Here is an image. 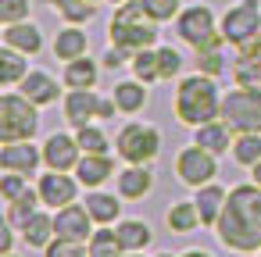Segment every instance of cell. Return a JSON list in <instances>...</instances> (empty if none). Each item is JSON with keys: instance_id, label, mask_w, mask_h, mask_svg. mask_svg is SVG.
<instances>
[{"instance_id": "6da1fadb", "label": "cell", "mask_w": 261, "mask_h": 257, "mask_svg": "<svg viewBox=\"0 0 261 257\" xmlns=\"http://www.w3.org/2000/svg\"><path fill=\"white\" fill-rule=\"evenodd\" d=\"M215 236L232 253L261 250V186L257 182H243V186L229 189V200L215 225Z\"/></svg>"}, {"instance_id": "7a4b0ae2", "label": "cell", "mask_w": 261, "mask_h": 257, "mask_svg": "<svg viewBox=\"0 0 261 257\" xmlns=\"http://www.w3.org/2000/svg\"><path fill=\"white\" fill-rule=\"evenodd\" d=\"M172 107H175V118L182 125H190V129L222 118V90H218V79H211L204 72H193V75L179 79L175 97H172Z\"/></svg>"}, {"instance_id": "3957f363", "label": "cell", "mask_w": 261, "mask_h": 257, "mask_svg": "<svg viewBox=\"0 0 261 257\" xmlns=\"http://www.w3.org/2000/svg\"><path fill=\"white\" fill-rule=\"evenodd\" d=\"M158 25L143 8L140 0H125V4L115 8L111 22H108V43L111 47H122L129 54L136 50H147V47H158Z\"/></svg>"}, {"instance_id": "277c9868", "label": "cell", "mask_w": 261, "mask_h": 257, "mask_svg": "<svg viewBox=\"0 0 261 257\" xmlns=\"http://www.w3.org/2000/svg\"><path fill=\"white\" fill-rule=\"evenodd\" d=\"M40 129V107L25 93H4L0 97V143L33 139Z\"/></svg>"}, {"instance_id": "5b68a950", "label": "cell", "mask_w": 261, "mask_h": 257, "mask_svg": "<svg viewBox=\"0 0 261 257\" xmlns=\"http://www.w3.org/2000/svg\"><path fill=\"white\" fill-rule=\"evenodd\" d=\"M115 154L125 164H150L161 154V132L147 122H129L115 136Z\"/></svg>"}, {"instance_id": "8992f818", "label": "cell", "mask_w": 261, "mask_h": 257, "mask_svg": "<svg viewBox=\"0 0 261 257\" xmlns=\"http://www.w3.org/2000/svg\"><path fill=\"white\" fill-rule=\"evenodd\" d=\"M175 36H179L182 43H190L193 50H204V47L225 40L222 29H218V22H215V11H211L207 4H190V8H182V11L175 15Z\"/></svg>"}, {"instance_id": "52a82bcc", "label": "cell", "mask_w": 261, "mask_h": 257, "mask_svg": "<svg viewBox=\"0 0 261 257\" xmlns=\"http://www.w3.org/2000/svg\"><path fill=\"white\" fill-rule=\"evenodd\" d=\"M222 122L232 132H261V90L236 86L222 97Z\"/></svg>"}, {"instance_id": "ba28073f", "label": "cell", "mask_w": 261, "mask_h": 257, "mask_svg": "<svg viewBox=\"0 0 261 257\" xmlns=\"http://www.w3.org/2000/svg\"><path fill=\"white\" fill-rule=\"evenodd\" d=\"M222 36L229 47H243L257 29H261V0H236L222 15Z\"/></svg>"}, {"instance_id": "9c48e42d", "label": "cell", "mask_w": 261, "mask_h": 257, "mask_svg": "<svg viewBox=\"0 0 261 257\" xmlns=\"http://www.w3.org/2000/svg\"><path fill=\"white\" fill-rule=\"evenodd\" d=\"M175 175H179V182L190 186V189H197V186H204V182H215V175H218V157H215L211 150H204L200 143L182 147L179 157H175Z\"/></svg>"}, {"instance_id": "30bf717a", "label": "cell", "mask_w": 261, "mask_h": 257, "mask_svg": "<svg viewBox=\"0 0 261 257\" xmlns=\"http://www.w3.org/2000/svg\"><path fill=\"white\" fill-rule=\"evenodd\" d=\"M75 172H54V168H47V175H40V182H36V189H40V196H43V207H50V211H58V207H68V204H75V193H79V179H72Z\"/></svg>"}, {"instance_id": "8fae6325", "label": "cell", "mask_w": 261, "mask_h": 257, "mask_svg": "<svg viewBox=\"0 0 261 257\" xmlns=\"http://www.w3.org/2000/svg\"><path fill=\"white\" fill-rule=\"evenodd\" d=\"M93 214L86 204H68V207H58L54 211V229L61 239H75V243H90V236L97 232L93 229Z\"/></svg>"}, {"instance_id": "7c38bea8", "label": "cell", "mask_w": 261, "mask_h": 257, "mask_svg": "<svg viewBox=\"0 0 261 257\" xmlns=\"http://www.w3.org/2000/svg\"><path fill=\"white\" fill-rule=\"evenodd\" d=\"M79 157H83V147H79L75 136H68V132H50V136L43 139V164H47V168H54V172H75Z\"/></svg>"}, {"instance_id": "4fadbf2b", "label": "cell", "mask_w": 261, "mask_h": 257, "mask_svg": "<svg viewBox=\"0 0 261 257\" xmlns=\"http://www.w3.org/2000/svg\"><path fill=\"white\" fill-rule=\"evenodd\" d=\"M43 164V147H33V139H15V143H0V168L4 172H22L36 175Z\"/></svg>"}, {"instance_id": "5bb4252c", "label": "cell", "mask_w": 261, "mask_h": 257, "mask_svg": "<svg viewBox=\"0 0 261 257\" xmlns=\"http://www.w3.org/2000/svg\"><path fill=\"white\" fill-rule=\"evenodd\" d=\"M115 186H118L122 200H143L154 189V172H150V164H125L115 175Z\"/></svg>"}, {"instance_id": "9a60e30c", "label": "cell", "mask_w": 261, "mask_h": 257, "mask_svg": "<svg viewBox=\"0 0 261 257\" xmlns=\"http://www.w3.org/2000/svg\"><path fill=\"white\" fill-rule=\"evenodd\" d=\"M115 161L111 154H83L79 164H75V179L86 186V189H100L108 179H115Z\"/></svg>"}, {"instance_id": "2e32d148", "label": "cell", "mask_w": 261, "mask_h": 257, "mask_svg": "<svg viewBox=\"0 0 261 257\" xmlns=\"http://www.w3.org/2000/svg\"><path fill=\"white\" fill-rule=\"evenodd\" d=\"M97 104H100L97 90H68L65 93V122L75 129L90 125L97 118Z\"/></svg>"}, {"instance_id": "e0dca14e", "label": "cell", "mask_w": 261, "mask_h": 257, "mask_svg": "<svg viewBox=\"0 0 261 257\" xmlns=\"http://www.w3.org/2000/svg\"><path fill=\"white\" fill-rule=\"evenodd\" d=\"M197 211H200V225L204 229H215L218 225V218H222V211H225V200H229V189H222L218 182H204V186H197Z\"/></svg>"}, {"instance_id": "ac0fdd59", "label": "cell", "mask_w": 261, "mask_h": 257, "mask_svg": "<svg viewBox=\"0 0 261 257\" xmlns=\"http://www.w3.org/2000/svg\"><path fill=\"white\" fill-rule=\"evenodd\" d=\"M232 139H236V132H232L222 118L204 122V125H197V129H193V143H200V147H204V150H211L215 157L229 154V150H232Z\"/></svg>"}, {"instance_id": "d6986e66", "label": "cell", "mask_w": 261, "mask_h": 257, "mask_svg": "<svg viewBox=\"0 0 261 257\" xmlns=\"http://www.w3.org/2000/svg\"><path fill=\"white\" fill-rule=\"evenodd\" d=\"M18 236H22V243H25V246H33V250H47V246L54 243V236H58L50 207H47V211L40 207V211H36V214L18 229Z\"/></svg>"}, {"instance_id": "ffe728a7", "label": "cell", "mask_w": 261, "mask_h": 257, "mask_svg": "<svg viewBox=\"0 0 261 257\" xmlns=\"http://www.w3.org/2000/svg\"><path fill=\"white\" fill-rule=\"evenodd\" d=\"M4 43L15 47V50H22V54H29V58H36L43 50V33L29 18L25 22H11V25H4Z\"/></svg>"}, {"instance_id": "44dd1931", "label": "cell", "mask_w": 261, "mask_h": 257, "mask_svg": "<svg viewBox=\"0 0 261 257\" xmlns=\"http://www.w3.org/2000/svg\"><path fill=\"white\" fill-rule=\"evenodd\" d=\"M18 90H22L36 107H50V104H58V97H61L58 79H54L50 72H29V75L18 82Z\"/></svg>"}, {"instance_id": "7402d4cb", "label": "cell", "mask_w": 261, "mask_h": 257, "mask_svg": "<svg viewBox=\"0 0 261 257\" xmlns=\"http://www.w3.org/2000/svg\"><path fill=\"white\" fill-rule=\"evenodd\" d=\"M97 79H100V68H97V61H90L86 54L75 58V61H65V72H61L65 90H93Z\"/></svg>"}, {"instance_id": "603a6c76", "label": "cell", "mask_w": 261, "mask_h": 257, "mask_svg": "<svg viewBox=\"0 0 261 257\" xmlns=\"http://www.w3.org/2000/svg\"><path fill=\"white\" fill-rule=\"evenodd\" d=\"M86 47H90V40H86V29L83 25H65L58 36H54V58L58 61H75V58H83L86 54Z\"/></svg>"}, {"instance_id": "cb8c5ba5", "label": "cell", "mask_w": 261, "mask_h": 257, "mask_svg": "<svg viewBox=\"0 0 261 257\" xmlns=\"http://www.w3.org/2000/svg\"><path fill=\"white\" fill-rule=\"evenodd\" d=\"M115 104H118V111L122 115H136V111H143L147 107V82H140L136 75L133 79H122V82H115Z\"/></svg>"}, {"instance_id": "d4e9b609", "label": "cell", "mask_w": 261, "mask_h": 257, "mask_svg": "<svg viewBox=\"0 0 261 257\" xmlns=\"http://www.w3.org/2000/svg\"><path fill=\"white\" fill-rule=\"evenodd\" d=\"M86 207H90V214H93L97 225H118L122 221V196H115V193L93 189L86 196Z\"/></svg>"}, {"instance_id": "484cf974", "label": "cell", "mask_w": 261, "mask_h": 257, "mask_svg": "<svg viewBox=\"0 0 261 257\" xmlns=\"http://www.w3.org/2000/svg\"><path fill=\"white\" fill-rule=\"evenodd\" d=\"M115 232H118V243H122L125 253H133V250H147L150 239H154L150 225L140 221V218H122V221L115 225Z\"/></svg>"}, {"instance_id": "4316f807", "label": "cell", "mask_w": 261, "mask_h": 257, "mask_svg": "<svg viewBox=\"0 0 261 257\" xmlns=\"http://www.w3.org/2000/svg\"><path fill=\"white\" fill-rule=\"evenodd\" d=\"M165 225L172 229V232H179V236H186V232H193L197 225H200V211H197V200H175L168 211H165Z\"/></svg>"}, {"instance_id": "83f0119b", "label": "cell", "mask_w": 261, "mask_h": 257, "mask_svg": "<svg viewBox=\"0 0 261 257\" xmlns=\"http://www.w3.org/2000/svg\"><path fill=\"white\" fill-rule=\"evenodd\" d=\"M25 58L29 54H22V50L4 43V50H0V82H4V86H18L29 75V61Z\"/></svg>"}, {"instance_id": "f1b7e54d", "label": "cell", "mask_w": 261, "mask_h": 257, "mask_svg": "<svg viewBox=\"0 0 261 257\" xmlns=\"http://www.w3.org/2000/svg\"><path fill=\"white\" fill-rule=\"evenodd\" d=\"M197 72H204V75H211V79H222V75H229V58H225V40H218V43H211V47H204V50H197Z\"/></svg>"}, {"instance_id": "f546056e", "label": "cell", "mask_w": 261, "mask_h": 257, "mask_svg": "<svg viewBox=\"0 0 261 257\" xmlns=\"http://www.w3.org/2000/svg\"><path fill=\"white\" fill-rule=\"evenodd\" d=\"M40 207H43V196H40V189H33V186H29L18 200H11V204H8V221H11L15 229H22V225H25Z\"/></svg>"}, {"instance_id": "4dcf8cb0", "label": "cell", "mask_w": 261, "mask_h": 257, "mask_svg": "<svg viewBox=\"0 0 261 257\" xmlns=\"http://www.w3.org/2000/svg\"><path fill=\"white\" fill-rule=\"evenodd\" d=\"M129 68H133V75L140 79V82H161V61H158V47H147V50H136L133 54V61H129Z\"/></svg>"}, {"instance_id": "1f68e13d", "label": "cell", "mask_w": 261, "mask_h": 257, "mask_svg": "<svg viewBox=\"0 0 261 257\" xmlns=\"http://www.w3.org/2000/svg\"><path fill=\"white\" fill-rule=\"evenodd\" d=\"M232 161L243 168H254L261 161V132H236L232 139Z\"/></svg>"}, {"instance_id": "d6a6232c", "label": "cell", "mask_w": 261, "mask_h": 257, "mask_svg": "<svg viewBox=\"0 0 261 257\" xmlns=\"http://www.w3.org/2000/svg\"><path fill=\"white\" fill-rule=\"evenodd\" d=\"M86 250H90V257H122V253H125L122 243H118V232H115L111 225H100V229L90 236Z\"/></svg>"}, {"instance_id": "836d02e7", "label": "cell", "mask_w": 261, "mask_h": 257, "mask_svg": "<svg viewBox=\"0 0 261 257\" xmlns=\"http://www.w3.org/2000/svg\"><path fill=\"white\" fill-rule=\"evenodd\" d=\"M75 139H79V147H83V154H111V139H108V132L100 129V125H83V129H75Z\"/></svg>"}, {"instance_id": "e575fe53", "label": "cell", "mask_w": 261, "mask_h": 257, "mask_svg": "<svg viewBox=\"0 0 261 257\" xmlns=\"http://www.w3.org/2000/svg\"><path fill=\"white\" fill-rule=\"evenodd\" d=\"M140 8L154 18V22H172L182 11V0H140Z\"/></svg>"}, {"instance_id": "d590c367", "label": "cell", "mask_w": 261, "mask_h": 257, "mask_svg": "<svg viewBox=\"0 0 261 257\" xmlns=\"http://www.w3.org/2000/svg\"><path fill=\"white\" fill-rule=\"evenodd\" d=\"M25 189H29V175H22V172H4L0 175V196H4V204L18 200Z\"/></svg>"}, {"instance_id": "8d00e7d4", "label": "cell", "mask_w": 261, "mask_h": 257, "mask_svg": "<svg viewBox=\"0 0 261 257\" xmlns=\"http://www.w3.org/2000/svg\"><path fill=\"white\" fill-rule=\"evenodd\" d=\"M43 257H90V250H86V243H75V239H61V236H54V243L43 250Z\"/></svg>"}, {"instance_id": "74e56055", "label": "cell", "mask_w": 261, "mask_h": 257, "mask_svg": "<svg viewBox=\"0 0 261 257\" xmlns=\"http://www.w3.org/2000/svg\"><path fill=\"white\" fill-rule=\"evenodd\" d=\"M158 61H161V82H165V79H175V75L182 72V65H186L175 47H158Z\"/></svg>"}, {"instance_id": "f35d334b", "label": "cell", "mask_w": 261, "mask_h": 257, "mask_svg": "<svg viewBox=\"0 0 261 257\" xmlns=\"http://www.w3.org/2000/svg\"><path fill=\"white\" fill-rule=\"evenodd\" d=\"M29 18V0H0V22H25Z\"/></svg>"}, {"instance_id": "ab89813d", "label": "cell", "mask_w": 261, "mask_h": 257, "mask_svg": "<svg viewBox=\"0 0 261 257\" xmlns=\"http://www.w3.org/2000/svg\"><path fill=\"white\" fill-rule=\"evenodd\" d=\"M100 61H104L111 72H115V68L129 65V61H133V54H129V50H122V47H111V43H108V50H104V58H100Z\"/></svg>"}, {"instance_id": "60d3db41", "label": "cell", "mask_w": 261, "mask_h": 257, "mask_svg": "<svg viewBox=\"0 0 261 257\" xmlns=\"http://www.w3.org/2000/svg\"><path fill=\"white\" fill-rule=\"evenodd\" d=\"M11 250H15V225L8 221L0 229V253H11Z\"/></svg>"}, {"instance_id": "b9f144b4", "label": "cell", "mask_w": 261, "mask_h": 257, "mask_svg": "<svg viewBox=\"0 0 261 257\" xmlns=\"http://www.w3.org/2000/svg\"><path fill=\"white\" fill-rule=\"evenodd\" d=\"M115 111H118L115 97H100V104H97V118H115Z\"/></svg>"}, {"instance_id": "7bdbcfd3", "label": "cell", "mask_w": 261, "mask_h": 257, "mask_svg": "<svg viewBox=\"0 0 261 257\" xmlns=\"http://www.w3.org/2000/svg\"><path fill=\"white\" fill-rule=\"evenodd\" d=\"M179 257H211V253H207V250H200V246H190V250H182Z\"/></svg>"}, {"instance_id": "ee69618b", "label": "cell", "mask_w": 261, "mask_h": 257, "mask_svg": "<svg viewBox=\"0 0 261 257\" xmlns=\"http://www.w3.org/2000/svg\"><path fill=\"white\" fill-rule=\"evenodd\" d=\"M250 179H254V182H257V186H261V161H257V164H254V168H250Z\"/></svg>"}, {"instance_id": "f6af8a7d", "label": "cell", "mask_w": 261, "mask_h": 257, "mask_svg": "<svg viewBox=\"0 0 261 257\" xmlns=\"http://www.w3.org/2000/svg\"><path fill=\"white\" fill-rule=\"evenodd\" d=\"M122 257H143V250H133V253H122Z\"/></svg>"}, {"instance_id": "bcb514c9", "label": "cell", "mask_w": 261, "mask_h": 257, "mask_svg": "<svg viewBox=\"0 0 261 257\" xmlns=\"http://www.w3.org/2000/svg\"><path fill=\"white\" fill-rule=\"evenodd\" d=\"M154 257H175V253H168V250H161V253H154Z\"/></svg>"}, {"instance_id": "7dc6e473", "label": "cell", "mask_w": 261, "mask_h": 257, "mask_svg": "<svg viewBox=\"0 0 261 257\" xmlns=\"http://www.w3.org/2000/svg\"><path fill=\"white\" fill-rule=\"evenodd\" d=\"M0 257H18V253H15V250H11V253H0Z\"/></svg>"}, {"instance_id": "c3c4849f", "label": "cell", "mask_w": 261, "mask_h": 257, "mask_svg": "<svg viewBox=\"0 0 261 257\" xmlns=\"http://www.w3.org/2000/svg\"><path fill=\"white\" fill-rule=\"evenodd\" d=\"M111 4H115V8H118V4H125V0H111Z\"/></svg>"}, {"instance_id": "681fc988", "label": "cell", "mask_w": 261, "mask_h": 257, "mask_svg": "<svg viewBox=\"0 0 261 257\" xmlns=\"http://www.w3.org/2000/svg\"><path fill=\"white\" fill-rule=\"evenodd\" d=\"M90 4H97V0H90Z\"/></svg>"}, {"instance_id": "f907efd6", "label": "cell", "mask_w": 261, "mask_h": 257, "mask_svg": "<svg viewBox=\"0 0 261 257\" xmlns=\"http://www.w3.org/2000/svg\"><path fill=\"white\" fill-rule=\"evenodd\" d=\"M257 257H261V250H257Z\"/></svg>"}]
</instances>
